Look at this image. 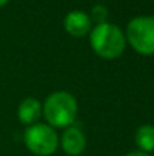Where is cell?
Listing matches in <instances>:
<instances>
[{"label":"cell","instance_id":"277c9868","mask_svg":"<svg viewBox=\"0 0 154 156\" xmlns=\"http://www.w3.org/2000/svg\"><path fill=\"white\" fill-rule=\"evenodd\" d=\"M126 40L141 55H154V16H136L127 25Z\"/></svg>","mask_w":154,"mask_h":156},{"label":"cell","instance_id":"5b68a950","mask_svg":"<svg viewBox=\"0 0 154 156\" xmlns=\"http://www.w3.org/2000/svg\"><path fill=\"white\" fill-rule=\"evenodd\" d=\"M64 29L67 33L75 37H82L92 32V19L86 12L74 10L64 18Z\"/></svg>","mask_w":154,"mask_h":156},{"label":"cell","instance_id":"8fae6325","mask_svg":"<svg viewBox=\"0 0 154 156\" xmlns=\"http://www.w3.org/2000/svg\"><path fill=\"white\" fill-rule=\"evenodd\" d=\"M8 2H10V0H0V7H2V5H4V4H7Z\"/></svg>","mask_w":154,"mask_h":156},{"label":"cell","instance_id":"52a82bcc","mask_svg":"<svg viewBox=\"0 0 154 156\" xmlns=\"http://www.w3.org/2000/svg\"><path fill=\"white\" fill-rule=\"evenodd\" d=\"M42 115V105L38 100L33 97H27L18 107V119L21 123L32 126L37 123V121Z\"/></svg>","mask_w":154,"mask_h":156},{"label":"cell","instance_id":"8992f818","mask_svg":"<svg viewBox=\"0 0 154 156\" xmlns=\"http://www.w3.org/2000/svg\"><path fill=\"white\" fill-rule=\"evenodd\" d=\"M62 148L70 156H79L86 148V137L78 127L70 126L62 136Z\"/></svg>","mask_w":154,"mask_h":156},{"label":"cell","instance_id":"3957f363","mask_svg":"<svg viewBox=\"0 0 154 156\" xmlns=\"http://www.w3.org/2000/svg\"><path fill=\"white\" fill-rule=\"evenodd\" d=\"M25 145L37 156H51L59 147V137L52 126L45 123H34L23 133Z\"/></svg>","mask_w":154,"mask_h":156},{"label":"cell","instance_id":"6da1fadb","mask_svg":"<svg viewBox=\"0 0 154 156\" xmlns=\"http://www.w3.org/2000/svg\"><path fill=\"white\" fill-rule=\"evenodd\" d=\"M126 43L127 40L124 33L115 23H98L90 32V45L93 51L104 59L120 56L126 48Z\"/></svg>","mask_w":154,"mask_h":156},{"label":"cell","instance_id":"ba28073f","mask_svg":"<svg viewBox=\"0 0 154 156\" xmlns=\"http://www.w3.org/2000/svg\"><path fill=\"white\" fill-rule=\"evenodd\" d=\"M135 143L142 152L154 151V126L153 125H142L135 133Z\"/></svg>","mask_w":154,"mask_h":156},{"label":"cell","instance_id":"30bf717a","mask_svg":"<svg viewBox=\"0 0 154 156\" xmlns=\"http://www.w3.org/2000/svg\"><path fill=\"white\" fill-rule=\"evenodd\" d=\"M124 156H149V154H145V152H142V151H134V152H130V154H127Z\"/></svg>","mask_w":154,"mask_h":156},{"label":"cell","instance_id":"7a4b0ae2","mask_svg":"<svg viewBox=\"0 0 154 156\" xmlns=\"http://www.w3.org/2000/svg\"><path fill=\"white\" fill-rule=\"evenodd\" d=\"M76 112L75 97L64 90L51 93L42 105V114L52 127H70L75 121Z\"/></svg>","mask_w":154,"mask_h":156},{"label":"cell","instance_id":"9c48e42d","mask_svg":"<svg viewBox=\"0 0 154 156\" xmlns=\"http://www.w3.org/2000/svg\"><path fill=\"white\" fill-rule=\"evenodd\" d=\"M106 18H108V10H106V7H104V5H100V4L93 7L90 19L95 21V22H97V25H98V23H104Z\"/></svg>","mask_w":154,"mask_h":156}]
</instances>
